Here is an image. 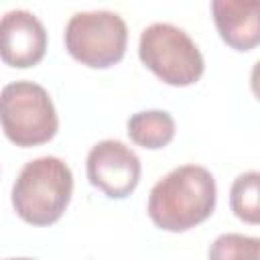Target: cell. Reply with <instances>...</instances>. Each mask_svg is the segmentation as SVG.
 Masks as SVG:
<instances>
[{
  "label": "cell",
  "mask_w": 260,
  "mask_h": 260,
  "mask_svg": "<svg viewBox=\"0 0 260 260\" xmlns=\"http://www.w3.org/2000/svg\"><path fill=\"white\" fill-rule=\"evenodd\" d=\"M0 39L2 61L16 69L41 63L47 53V30L43 22L26 10H10L2 16Z\"/></svg>",
  "instance_id": "cell-7"
},
{
  "label": "cell",
  "mask_w": 260,
  "mask_h": 260,
  "mask_svg": "<svg viewBox=\"0 0 260 260\" xmlns=\"http://www.w3.org/2000/svg\"><path fill=\"white\" fill-rule=\"evenodd\" d=\"M128 26L124 18L110 10L77 12L65 26V49L81 65L108 69L124 59Z\"/></svg>",
  "instance_id": "cell-5"
},
{
  "label": "cell",
  "mask_w": 260,
  "mask_h": 260,
  "mask_svg": "<svg viewBox=\"0 0 260 260\" xmlns=\"http://www.w3.org/2000/svg\"><path fill=\"white\" fill-rule=\"evenodd\" d=\"M213 175L199 165H183L167 173L148 195L150 221L165 232H187L203 223L215 209Z\"/></svg>",
  "instance_id": "cell-1"
},
{
  "label": "cell",
  "mask_w": 260,
  "mask_h": 260,
  "mask_svg": "<svg viewBox=\"0 0 260 260\" xmlns=\"http://www.w3.org/2000/svg\"><path fill=\"white\" fill-rule=\"evenodd\" d=\"M128 136L134 144L158 150L175 138V120L165 110H146L128 118Z\"/></svg>",
  "instance_id": "cell-9"
},
{
  "label": "cell",
  "mask_w": 260,
  "mask_h": 260,
  "mask_svg": "<svg viewBox=\"0 0 260 260\" xmlns=\"http://www.w3.org/2000/svg\"><path fill=\"white\" fill-rule=\"evenodd\" d=\"M89 183L110 199L128 197L140 181L142 165L136 152L120 140L98 142L85 160Z\"/></svg>",
  "instance_id": "cell-6"
},
{
  "label": "cell",
  "mask_w": 260,
  "mask_h": 260,
  "mask_svg": "<svg viewBox=\"0 0 260 260\" xmlns=\"http://www.w3.org/2000/svg\"><path fill=\"white\" fill-rule=\"evenodd\" d=\"M211 16L230 49L244 53L260 45V0H211Z\"/></svg>",
  "instance_id": "cell-8"
},
{
  "label": "cell",
  "mask_w": 260,
  "mask_h": 260,
  "mask_svg": "<svg viewBox=\"0 0 260 260\" xmlns=\"http://www.w3.org/2000/svg\"><path fill=\"white\" fill-rule=\"evenodd\" d=\"M209 258L213 260H242L260 258V238H250L242 234H221L209 248Z\"/></svg>",
  "instance_id": "cell-11"
},
{
  "label": "cell",
  "mask_w": 260,
  "mask_h": 260,
  "mask_svg": "<svg viewBox=\"0 0 260 260\" xmlns=\"http://www.w3.org/2000/svg\"><path fill=\"white\" fill-rule=\"evenodd\" d=\"M234 215L250 225H260V173L248 171L236 177L230 189Z\"/></svg>",
  "instance_id": "cell-10"
},
{
  "label": "cell",
  "mask_w": 260,
  "mask_h": 260,
  "mask_svg": "<svg viewBox=\"0 0 260 260\" xmlns=\"http://www.w3.org/2000/svg\"><path fill=\"white\" fill-rule=\"evenodd\" d=\"M138 57L162 83L187 87L201 79L205 61L193 39L179 26L154 22L140 35Z\"/></svg>",
  "instance_id": "cell-3"
},
{
  "label": "cell",
  "mask_w": 260,
  "mask_h": 260,
  "mask_svg": "<svg viewBox=\"0 0 260 260\" xmlns=\"http://www.w3.org/2000/svg\"><path fill=\"white\" fill-rule=\"evenodd\" d=\"M71 193V169L57 156H41L20 169L12 185V207L22 221L45 228L61 219Z\"/></svg>",
  "instance_id": "cell-2"
},
{
  "label": "cell",
  "mask_w": 260,
  "mask_h": 260,
  "mask_svg": "<svg viewBox=\"0 0 260 260\" xmlns=\"http://www.w3.org/2000/svg\"><path fill=\"white\" fill-rule=\"evenodd\" d=\"M0 118L6 138L20 148L49 142L59 128V118L49 91L32 81L4 85Z\"/></svg>",
  "instance_id": "cell-4"
},
{
  "label": "cell",
  "mask_w": 260,
  "mask_h": 260,
  "mask_svg": "<svg viewBox=\"0 0 260 260\" xmlns=\"http://www.w3.org/2000/svg\"><path fill=\"white\" fill-rule=\"evenodd\" d=\"M250 87H252V93L256 95V100L260 102V61L252 67V73H250Z\"/></svg>",
  "instance_id": "cell-12"
}]
</instances>
